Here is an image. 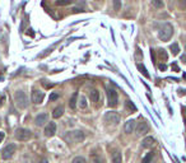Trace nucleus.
Wrapping results in <instances>:
<instances>
[{
	"mask_svg": "<svg viewBox=\"0 0 186 163\" xmlns=\"http://www.w3.org/2000/svg\"><path fill=\"white\" fill-rule=\"evenodd\" d=\"M84 133L81 131V130H75V131H69L65 134L64 139L66 140L69 144H78V143H82L84 140Z\"/></svg>",
	"mask_w": 186,
	"mask_h": 163,
	"instance_id": "nucleus-1",
	"label": "nucleus"
},
{
	"mask_svg": "<svg viewBox=\"0 0 186 163\" xmlns=\"http://www.w3.org/2000/svg\"><path fill=\"white\" fill-rule=\"evenodd\" d=\"M47 121H49V115H47V113H40V115H37L35 118V124L37 126H44Z\"/></svg>",
	"mask_w": 186,
	"mask_h": 163,
	"instance_id": "nucleus-12",
	"label": "nucleus"
},
{
	"mask_svg": "<svg viewBox=\"0 0 186 163\" xmlns=\"http://www.w3.org/2000/svg\"><path fill=\"white\" fill-rule=\"evenodd\" d=\"M99 92L97 91V89H92L91 92H89V98H91V101L92 102H94V103H97L98 101H99Z\"/></svg>",
	"mask_w": 186,
	"mask_h": 163,
	"instance_id": "nucleus-17",
	"label": "nucleus"
},
{
	"mask_svg": "<svg viewBox=\"0 0 186 163\" xmlns=\"http://www.w3.org/2000/svg\"><path fill=\"white\" fill-rule=\"evenodd\" d=\"M89 158H91V163H106L105 157L101 154L99 152H97V150L91 152V154H89Z\"/></svg>",
	"mask_w": 186,
	"mask_h": 163,
	"instance_id": "nucleus-9",
	"label": "nucleus"
},
{
	"mask_svg": "<svg viewBox=\"0 0 186 163\" xmlns=\"http://www.w3.org/2000/svg\"><path fill=\"white\" fill-rule=\"evenodd\" d=\"M60 98V94H57V93H52L50 94V102H54L56 100H59Z\"/></svg>",
	"mask_w": 186,
	"mask_h": 163,
	"instance_id": "nucleus-30",
	"label": "nucleus"
},
{
	"mask_svg": "<svg viewBox=\"0 0 186 163\" xmlns=\"http://www.w3.org/2000/svg\"><path fill=\"white\" fill-rule=\"evenodd\" d=\"M181 61L186 63V54H184V55H181Z\"/></svg>",
	"mask_w": 186,
	"mask_h": 163,
	"instance_id": "nucleus-33",
	"label": "nucleus"
},
{
	"mask_svg": "<svg viewBox=\"0 0 186 163\" xmlns=\"http://www.w3.org/2000/svg\"><path fill=\"white\" fill-rule=\"evenodd\" d=\"M55 133H56V124L50 121L45 128V135L47 138H51V137H54L55 135Z\"/></svg>",
	"mask_w": 186,
	"mask_h": 163,
	"instance_id": "nucleus-11",
	"label": "nucleus"
},
{
	"mask_svg": "<svg viewBox=\"0 0 186 163\" xmlns=\"http://www.w3.org/2000/svg\"><path fill=\"white\" fill-rule=\"evenodd\" d=\"M64 115V106H57L54 111H52V117L54 118H59Z\"/></svg>",
	"mask_w": 186,
	"mask_h": 163,
	"instance_id": "nucleus-18",
	"label": "nucleus"
},
{
	"mask_svg": "<svg viewBox=\"0 0 186 163\" xmlns=\"http://www.w3.org/2000/svg\"><path fill=\"white\" fill-rule=\"evenodd\" d=\"M136 128V121L135 120H127L124 125V131L126 134H131Z\"/></svg>",
	"mask_w": 186,
	"mask_h": 163,
	"instance_id": "nucleus-13",
	"label": "nucleus"
},
{
	"mask_svg": "<svg viewBox=\"0 0 186 163\" xmlns=\"http://www.w3.org/2000/svg\"><path fill=\"white\" fill-rule=\"evenodd\" d=\"M14 137L17 140H19V142H28L29 139H32V131L28 129H24V128H19L15 130V134H14Z\"/></svg>",
	"mask_w": 186,
	"mask_h": 163,
	"instance_id": "nucleus-4",
	"label": "nucleus"
},
{
	"mask_svg": "<svg viewBox=\"0 0 186 163\" xmlns=\"http://www.w3.org/2000/svg\"><path fill=\"white\" fill-rule=\"evenodd\" d=\"M45 98V94H44V92H41V91H37L35 89L33 92H32V96H31V100L32 102L35 103V105H41L42 101H44Z\"/></svg>",
	"mask_w": 186,
	"mask_h": 163,
	"instance_id": "nucleus-8",
	"label": "nucleus"
},
{
	"mask_svg": "<svg viewBox=\"0 0 186 163\" xmlns=\"http://www.w3.org/2000/svg\"><path fill=\"white\" fill-rule=\"evenodd\" d=\"M14 102H15V105L18 106V108L23 110V108L28 106V97L26 96L23 91H17L14 93Z\"/></svg>",
	"mask_w": 186,
	"mask_h": 163,
	"instance_id": "nucleus-3",
	"label": "nucleus"
},
{
	"mask_svg": "<svg viewBox=\"0 0 186 163\" xmlns=\"http://www.w3.org/2000/svg\"><path fill=\"white\" fill-rule=\"evenodd\" d=\"M96 2H101V0H96Z\"/></svg>",
	"mask_w": 186,
	"mask_h": 163,
	"instance_id": "nucleus-38",
	"label": "nucleus"
},
{
	"mask_svg": "<svg viewBox=\"0 0 186 163\" xmlns=\"http://www.w3.org/2000/svg\"><path fill=\"white\" fill-rule=\"evenodd\" d=\"M135 130H136L138 135H145L148 131H149V125H148L145 121H142V122H139L136 125Z\"/></svg>",
	"mask_w": 186,
	"mask_h": 163,
	"instance_id": "nucleus-10",
	"label": "nucleus"
},
{
	"mask_svg": "<svg viewBox=\"0 0 186 163\" xmlns=\"http://www.w3.org/2000/svg\"><path fill=\"white\" fill-rule=\"evenodd\" d=\"M172 69L175 70V72H178V70H180V69H178V66H177L176 64H172Z\"/></svg>",
	"mask_w": 186,
	"mask_h": 163,
	"instance_id": "nucleus-32",
	"label": "nucleus"
},
{
	"mask_svg": "<svg viewBox=\"0 0 186 163\" xmlns=\"http://www.w3.org/2000/svg\"><path fill=\"white\" fill-rule=\"evenodd\" d=\"M72 163H87V161H86V158H84V157L78 155V157H75V158L73 159Z\"/></svg>",
	"mask_w": 186,
	"mask_h": 163,
	"instance_id": "nucleus-29",
	"label": "nucleus"
},
{
	"mask_svg": "<svg viewBox=\"0 0 186 163\" xmlns=\"http://www.w3.org/2000/svg\"><path fill=\"white\" fill-rule=\"evenodd\" d=\"M173 35V27L169 23H163L161 27H159L158 31V37L161 41H168Z\"/></svg>",
	"mask_w": 186,
	"mask_h": 163,
	"instance_id": "nucleus-2",
	"label": "nucleus"
},
{
	"mask_svg": "<svg viewBox=\"0 0 186 163\" xmlns=\"http://www.w3.org/2000/svg\"><path fill=\"white\" fill-rule=\"evenodd\" d=\"M105 121L110 124V125H114V126H116V125H119L120 122V116H119V113H116V112H106V115H105Z\"/></svg>",
	"mask_w": 186,
	"mask_h": 163,
	"instance_id": "nucleus-7",
	"label": "nucleus"
},
{
	"mask_svg": "<svg viewBox=\"0 0 186 163\" xmlns=\"http://www.w3.org/2000/svg\"><path fill=\"white\" fill-rule=\"evenodd\" d=\"M4 101H5V98H4V96H0V107L3 106V103H4Z\"/></svg>",
	"mask_w": 186,
	"mask_h": 163,
	"instance_id": "nucleus-31",
	"label": "nucleus"
},
{
	"mask_svg": "<svg viewBox=\"0 0 186 163\" xmlns=\"http://www.w3.org/2000/svg\"><path fill=\"white\" fill-rule=\"evenodd\" d=\"M138 69L140 70V73L144 75V77H147V78H151V75H149V73H148V70L145 69V66L143 64H138Z\"/></svg>",
	"mask_w": 186,
	"mask_h": 163,
	"instance_id": "nucleus-22",
	"label": "nucleus"
},
{
	"mask_svg": "<svg viewBox=\"0 0 186 163\" xmlns=\"http://www.w3.org/2000/svg\"><path fill=\"white\" fill-rule=\"evenodd\" d=\"M72 3L73 0H56V5H59V7H65V5H69Z\"/></svg>",
	"mask_w": 186,
	"mask_h": 163,
	"instance_id": "nucleus-26",
	"label": "nucleus"
},
{
	"mask_svg": "<svg viewBox=\"0 0 186 163\" xmlns=\"http://www.w3.org/2000/svg\"><path fill=\"white\" fill-rule=\"evenodd\" d=\"M152 5L156 9H162L164 7V4L162 0H152Z\"/></svg>",
	"mask_w": 186,
	"mask_h": 163,
	"instance_id": "nucleus-24",
	"label": "nucleus"
},
{
	"mask_svg": "<svg viewBox=\"0 0 186 163\" xmlns=\"http://www.w3.org/2000/svg\"><path fill=\"white\" fill-rule=\"evenodd\" d=\"M78 103H79V106H81V108H87V106H88V103H87V98H86V97H84V96H81V98H79Z\"/></svg>",
	"mask_w": 186,
	"mask_h": 163,
	"instance_id": "nucleus-25",
	"label": "nucleus"
},
{
	"mask_svg": "<svg viewBox=\"0 0 186 163\" xmlns=\"http://www.w3.org/2000/svg\"><path fill=\"white\" fill-rule=\"evenodd\" d=\"M111 159H112V163H121L123 162V155H121V152L115 149L111 154Z\"/></svg>",
	"mask_w": 186,
	"mask_h": 163,
	"instance_id": "nucleus-14",
	"label": "nucleus"
},
{
	"mask_svg": "<svg viewBox=\"0 0 186 163\" xmlns=\"http://www.w3.org/2000/svg\"><path fill=\"white\" fill-rule=\"evenodd\" d=\"M15 150H17V145H15V144H8V145L3 149V152H2L3 159L8 161V159H10V158H13Z\"/></svg>",
	"mask_w": 186,
	"mask_h": 163,
	"instance_id": "nucleus-6",
	"label": "nucleus"
},
{
	"mask_svg": "<svg viewBox=\"0 0 186 163\" xmlns=\"http://www.w3.org/2000/svg\"><path fill=\"white\" fill-rule=\"evenodd\" d=\"M176 3L181 10H186V0H176Z\"/></svg>",
	"mask_w": 186,
	"mask_h": 163,
	"instance_id": "nucleus-28",
	"label": "nucleus"
},
{
	"mask_svg": "<svg viewBox=\"0 0 186 163\" xmlns=\"http://www.w3.org/2000/svg\"><path fill=\"white\" fill-rule=\"evenodd\" d=\"M3 139H4V133H0V143L3 142Z\"/></svg>",
	"mask_w": 186,
	"mask_h": 163,
	"instance_id": "nucleus-34",
	"label": "nucleus"
},
{
	"mask_svg": "<svg viewBox=\"0 0 186 163\" xmlns=\"http://www.w3.org/2000/svg\"><path fill=\"white\" fill-rule=\"evenodd\" d=\"M169 50H171L172 55H177V54L180 52V47H178L177 43L175 42V43H172V45H169Z\"/></svg>",
	"mask_w": 186,
	"mask_h": 163,
	"instance_id": "nucleus-23",
	"label": "nucleus"
},
{
	"mask_svg": "<svg viewBox=\"0 0 186 163\" xmlns=\"http://www.w3.org/2000/svg\"><path fill=\"white\" fill-rule=\"evenodd\" d=\"M125 107H126V110L130 111V112H135V111H136V106H135L131 101H129V100L125 102Z\"/></svg>",
	"mask_w": 186,
	"mask_h": 163,
	"instance_id": "nucleus-21",
	"label": "nucleus"
},
{
	"mask_svg": "<svg viewBox=\"0 0 186 163\" xmlns=\"http://www.w3.org/2000/svg\"><path fill=\"white\" fill-rule=\"evenodd\" d=\"M184 78H185V79H186V74H184Z\"/></svg>",
	"mask_w": 186,
	"mask_h": 163,
	"instance_id": "nucleus-37",
	"label": "nucleus"
},
{
	"mask_svg": "<svg viewBox=\"0 0 186 163\" xmlns=\"http://www.w3.org/2000/svg\"><path fill=\"white\" fill-rule=\"evenodd\" d=\"M153 162H154V153L153 152L147 153V155L142 159V163H153Z\"/></svg>",
	"mask_w": 186,
	"mask_h": 163,
	"instance_id": "nucleus-20",
	"label": "nucleus"
},
{
	"mask_svg": "<svg viewBox=\"0 0 186 163\" xmlns=\"http://www.w3.org/2000/svg\"><path fill=\"white\" fill-rule=\"evenodd\" d=\"M157 55H158V59L161 61H167V59H168V55H167V51L164 50V48H159V50L157 51Z\"/></svg>",
	"mask_w": 186,
	"mask_h": 163,
	"instance_id": "nucleus-19",
	"label": "nucleus"
},
{
	"mask_svg": "<svg viewBox=\"0 0 186 163\" xmlns=\"http://www.w3.org/2000/svg\"><path fill=\"white\" fill-rule=\"evenodd\" d=\"M159 69H161V70H166V65H159Z\"/></svg>",
	"mask_w": 186,
	"mask_h": 163,
	"instance_id": "nucleus-35",
	"label": "nucleus"
},
{
	"mask_svg": "<svg viewBox=\"0 0 186 163\" xmlns=\"http://www.w3.org/2000/svg\"><path fill=\"white\" fill-rule=\"evenodd\" d=\"M154 145V138H152V137H147L143 139V142H142V146L143 148H152V146Z\"/></svg>",
	"mask_w": 186,
	"mask_h": 163,
	"instance_id": "nucleus-15",
	"label": "nucleus"
},
{
	"mask_svg": "<svg viewBox=\"0 0 186 163\" xmlns=\"http://www.w3.org/2000/svg\"><path fill=\"white\" fill-rule=\"evenodd\" d=\"M112 5H114V10H116V12H119V10L121 9V0H114V3H112Z\"/></svg>",
	"mask_w": 186,
	"mask_h": 163,
	"instance_id": "nucleus-27",
	"label": "nucleus"
},
{
	"mask_svg": "<svg viewBox=\"0 0 186 163\" xmlns=\"http://www.w3.org/2000/svg\"><path fill=\"white\" fill-rule=\"evenodd\" d=\"M40 163H49V162H47V159H42Z\"/></svg>",
	"mask_w": 186,
	"mask_h": 163,
	"instance_id": "nucleus-36",
	"label": "nucleus"
},
{
	"mask_svg": "<svg viewBox=\"0 0 186 163\" xmlns=\"http://www.w3.org/2000/svg\"><path fill=\"white\" fill-rule=\"evenodd\" d=\"M107 101H108V106L110 107H116L119 105V96L117 92L114 88H107Z\"/></svg>",
	"mask_w": 186,
	"mask_h": 163,
	"instance_id": "nucleus-5",
	"label": "nucleus"
},
{
	"mask_svg": "<svg viewBox=\"0 0 186 163\" xmlns=\"http://www.w3.org/2000/svg\"><path fill=\"white\" fill-rule=\"evenodd\" d=\"M78 98H79V96H78V93L75 92V93H74V94L70 97V100H69V107H70L72 110H75V108H77Z\"/></svg>",
	"mask_w": 186,
	"mask_h": 163,
	"instance_id": "nucleus-16",
	"label": "nucleus"
},
{
	"mask_svg": "<svg viewBox=\"0 0 186 163\" xmlns=\"http://www.w3.org/2000/svg\"><path fill=\"white\" fill-rule=\"evenodd\" d=\"M185 48H186V46H185Z\"/></svg>",
	"mask_w": 186,
	"mask_h": 163,
	"instance_id": "nucleus-39",
	"label": "nucleus"
}]
</instances>
